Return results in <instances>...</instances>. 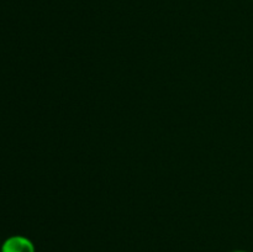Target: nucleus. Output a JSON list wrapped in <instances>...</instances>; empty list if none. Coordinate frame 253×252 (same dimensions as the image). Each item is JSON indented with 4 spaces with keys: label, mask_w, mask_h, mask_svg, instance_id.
I'll use <instances>...</instances> for the list:
<instances>
[{
    "label": "nucleus",
    "mask_w": 253,
    "mask_h": 252,
    "mask_svg": "<svg viewBox=\"0 0 253 252\" xmlns=\"http://www.w3.org/2000/svg\"><path fill=\"white\" fill-rule=\"evenodd\" d=\"M1 252H36L34 242L21 235L7 237L1 245Z\"/></svg>",
    "instance_id": "nucleus-1"
},
{
    "label": "nucleus",
    "mask_w": 253,
    "mask_h": 252,
    "mask_svg": "<svg viewBox=\"0 0 253 252\" xmlns=\"http://www.w3.org/2000/svg\"><path fill=\"white\" fill-rule=\"evenodd\" d=\"M232 252H247V251H242V250H237V251H232Z\"/></svg>",
    "instance_id": "nucleus-2"
}]
</instances>
